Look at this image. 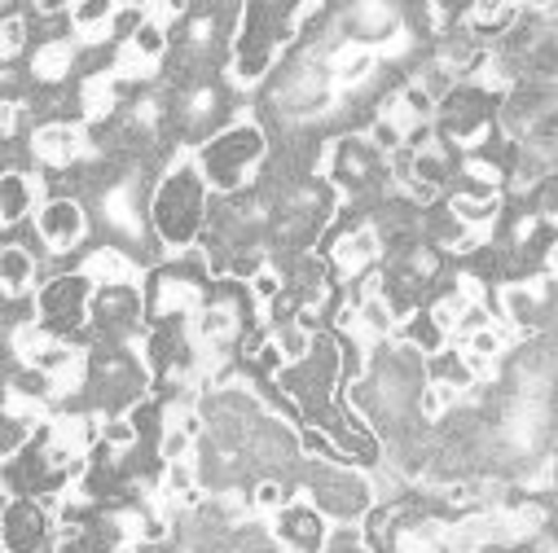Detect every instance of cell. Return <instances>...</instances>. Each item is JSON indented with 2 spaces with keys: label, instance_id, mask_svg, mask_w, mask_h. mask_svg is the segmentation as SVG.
I'll use <instances>...</instances> for the list:
<instances>
[{
  "label": "cell",
  "instance_id": "cell-21",
  "mask_svg": "<svg viewBox=\"0 0 558 553\" xmlns=\"http://www.w3.org/2000/svg\"><path fill=\"white\" fill-rule=\"evenodd\" d=\"M427 382H432V386H449V391L466 395V391L480 382V373L471 369V360H466V352H462V347H440L436 356H427Z\"/></svg>",
  "mask_w": 558,
  "mask_h": 553
},
{
  "label": "cell",
  "instance_id": "cell-20",
  "mask_svg": "<svg viewBox=\"0 0 558 553\" xmlns=\"http://www.w3.org/2000/svg\"><path fill=\"white\" fill-rule=\"evenodd\" d=\"M519 19H523V10H514V5H471V10H462V32L488 49V45H501L519 27Z\"/></svg>",
  "mask_w": 558,
  "mask_h": 553
},
{
  "label": "cell",
  "instance_id": "cell-3",
  "mask_svg": "<svg viewBox=\"0 0 558 553\" xmlns=\"http://www.w3.org/2000/svg\"><path fill=\"white\" fill-rule=\"evenodd\" d=\"M194 159L216 198H242L268 159V132L255 119H238L225 132H216L207 146H198Z\"/></svg>",
  "mask_w": 558,
  "mask_h": 553
},
{
  "label": "cell",
  "instance_id": "cell-22",
  "mask_svg": "<svg viewBox=\"0 0 558 553\" xmlns=\"http://www.w3.org/2000/svg\"><path fill=\"white\" fill-rule=\"evenodd\" d=\"M458 347L466 352V360H471V369H475V373L484 378V373H488V369H493V365H497V360L506 356V334H501V330H497V325L488 321V325H480V330H471V334H466V339H462Z\"/></svg>",
  "mask_w": 558,
  "mask_h": 553
},
{
  "label": "cell",
  "instance_id": "cell-12",
  "mask_svg": "<svg viewBox=\"0 0 558 553\" xmlns=\"http://www.w3.org/2000/svg\"><path fill=\"white\" fill-rule=\"evenodd\" d=\"M150 330V308L142 286H101L93 295V334L97 343H132Z\"/></svg>",
  "mask_w": 558,
  "mask_h": 553
},
{
  "label": "cell",
  "instance_id": "cell-17",
  "mask_svg": "<svg viewBox=\"0 0 558 553\" xmlns=\"http://www.w3.org/2000/svg\"><path fill=\"white\" fill-rule=\"evenodd\" d=\"M142 259L136 255H128L123 246H110V242H101V246H93V250H84V259H80V272L88 276V282L101 291V286H136V276H142Z\"/></svg>",
  "mask_w": 558,
  "mask_h": 553
},
{
  "label": "cell",
  "instance_id": "cell-19",
  "mask_svg": "<svg viewBox=\"0 0 558 553\" xmlns=\"http://www.w3.org/2000/svg\"><path fill=\"white\" fill-rule=\"evenodd\" d=\"M40 172H23V168H10L5 172V198H0V220H5V229L23 224L27 216L36 220L40 211Z\"/></svg>",
  "mask_w": 558,
  "mask_h": 553
},
{
  "label": "cell",
  "instance_id": "cell-16",
  "mask_svg": "<svg viewBox=\"0 0 558 553\" xmlns=\"http://www.w3.org/2000/svg\"><path fill=\"white\" fill-rule=\"evenodd\" d=\"M53 544V518L36 496H5V553H45Z\"/></svg>",
  "mask_w": 558,
  "mask_h": 553
},
{
  "label": "cell",
  "instance_id": "cell-6",
  "mask_svg": "<svg viewBox=\"0 0 558 553\" xmlns=\"http://www.w3.org/2000/svg\"><path fill=\"white\" fill-rule=\"evenodd\" d=\"M322 163H326L330 189L352 198L356 211H361V202H374V207L383 202V185L391 176V163L369 136H356V132L335 136V142L326 146V155H322Z\"/></svg>",
  "mask_w": 558,
  "mask_h": 553
},
{
  "label": "cell",
  "instance_id": "cell-23",
  "mask_svg": "<svg viewBox=\"0 0 558 553\" xmlns=\"http://www.w3.org/2000/svg\"><path fill=\"white\" fill-rule=\"evenodd\" d=\"M449 211H453L471 233H480V229L497 224V216H501V194H449Z\"/></svg>",
  "mask_w": 558,
  "mask_h": 553
},
{
  "label": "cell",
  "instance_id": "cell-18",
  "mask_svg": "<svg viewBox=\"0 0 558 553\" xmlns=\"http://www.w3.org/2000/svg\"><path fill=\"white\" fill-rule=\"evenodd\" d=\"M36 276H40V259L36 250H27L23 242H5V255H0V282H5V304L32 299L36 291Z\"/></svg>",
  "mask_w": 558,
  "mask_h": 553
},
{
  "label": "cell",
  "instance_id": "cell-11",
  "mask_svg": "<svg viewBox=\"0 0 558 553\" xmlns=\"http://www.w3.org/2000/svg\"><path fill=\"white\" fill-rule=\"evenodd\" d=\"M27 155H32V168L49 176H75L84 163L97 159L80 123H36L27 136Z\"/></svg>",
  "mask_w": 558,
  "mask_h": 553
},
{
  "label": "cell",
  "instance_id": "cell-9",
  "mask_svg": "<svg viewBox=\"0 0 558 553\" xmlns=\"http://www.w3.org/2000/svg\"><path fill=\"white\" fill-rule=\"evenodd\" d=\"M93 295L97 286L80 268L71 272H53L49 282L36 291V321L45 330H53L58 339H84L93 330Z\"/></svg>",
  "mask_w": 558,
  "mask_h": 553
},
{
  "label": "cell",
  "instance_id": "cell-7",
  "mask_svg": "<svg viewBox=\"0 0 558 553\" xmlns=\"http://www.w3.org/2000/svg\"><path fill=\"white\" fill-rule=\"evenodd\" d=\"M207 295H211L207 259L198 250H190V255L155 268L150 286H146V308H150V321H194L203 312Z\"/></svg>",
  "mask_w": 558,
  "mask_h": 553
},
{
  "label": "cell",
  "instance_id": "cell-15",
  "mask_svg": "<svg viewBox=\"0 0 558 553\" xmlns=\"http://www.w3.org/2000/svg\"><path fill=\"white\" fill-rule=\"evenodd\" d=\"M339 27H343L348 45H361V49L378 45V49H387L404 32V10L387 5V0H361V5H348L339 14Z\"/></svg>",
  "mask_w": 558,
  "mask_h": 553
},
{
  "label": "cell",
  "instance_id": "cell-1",
  "mask_svg": "<svg viewBox=\"0 0 558 553\" xmlns=\"http://www.w3.org/2000/svg\"><path fill=\"white\" fill-rule=\"evenodd\" d=\"M211 185L198 168V159H177L159 181H155V194H150V229H155V242L168 259H181L190 250H198V242L207 237V224H211Z\"/></svg>",
  "mask_w": 558,
  "mask_h": 553
},
{
  "label": "cell",
  "instance_id": "cell-8",
  "mask_svg": "<svg viewBox=\"0 0 558 553\" xmlns=\"http://www.w3.org/2000/svg\"><path fill=\"white\" fill-rule=\"evenodd\" d=\"M304 488L308 501L330 518V523H365V514L374 509V488L361 470H352L348 462H322L308 457L304 466Z\"/></svg>",
  "mask_w": 558,
  "mask_h": 553
},
{
  "label": "cell",
  "instance_id": "cell-10",
  "mask_svg": "<svg viewBox=\"0 0 558 553\" xmlns=\"http://www.w3.org/2000/svg\"><path fill=\"white\" fill-rule=\"evenodd\" d=\"M322 255H326V263H330L339 286H356V282H369V276H374L378 259H387V246H383L369 211L352 207V216L326 237Z\"/></svg>",
  "mask_w": 558,
  "mask_h": 553
},
{
  "label": "cell",
  "instance_id": "cell-5",
  "mask_svg": "<svg viewBox=\"0 0 558 553\" xmlns=\"http://www.w3.org/2000/svg\"><path fill=\"white\" fill-rule=\"evenodd\" d=\"M497 127H501V97L475 79L458 84L436 110V136L449 150H462V155L488 150L497 142Z\"/></svg>",
  "mask_w": 558,
  "mask_h": 553
},
{
  "label": "cell",
  "instance_id": "cell-13",
  "mask_svg": "<svg viewBox=\"0 0 558 553\" xmlns=\"http://www.w3.org/2000/svg\"><path fill=\"white\" fill-rule=\"evenodd\" d=\"M36 237L49 255H75L88 237V207L75 198V194H49L45 207L36 211Z\"/></svg>",
  "mask_w": 558,
  "mask_h": 553
},
{
  "label": "cell",
  "instance_id": "cell-4",
  "mask_svg": "<svg viewBox=\"0 0 558 553\" xmlns=\"http://www.w3.org/2000/svg\"><path fill=\"white\" fill-rule=\"evenodd\" d=\"M150 365L132 343H97L88 352V395L84 404L106 418H128L150 391Z\"/></svg>",
  "mask_w": 558,
  "mask_h": 553
},
{
  "label": "cell",
  "instance_id": "cell-24",
  "mask_svg": "<svg viewBox=\"0 0 558 553\" xmlns=\"http://www.w3.org/2000/svg\"><path fill=\"white\" fill-rule=\"evenodd\" d=\"M251 501H255V509H264V514H277L282 505H291L295 496L287 492V479H259Z\"/></svg>",
  "mask_w": 558,
  "mask_h": 553
},
{
  "label": "cell",
  "instance_id": "cell-14",
  "mask_svg": "<svg viewBox=\"0 0 558 553\" xmlns=\"http://www.w3.org/2000/svg\"><path fill=\"white\" fill-rule=\"evenodd\" d=\"M272 540L287 553H330V518L308 496H295L272 514Z\"/></svg>",
  "mask_w": 558,
  "mask_h": 553
},
{
  "label": "cell",
  "instance_id": "cell-2",
  "mask_svg": "<svg viewBox=\"0 0 558 553\" xmlns=\"http://www.w3.org/2000/svg\"><path fill=\"white\" fill-rule=\"evenodd\" d=\"M335 93H339V84L330 71V53L295 49L272 71L268 93H264V110L287 127H308V123L335 114Z\"/></svg>",
  "mask_w": 558,
  "mask_h": 553
},
{
  "label": "cell",
  "instance_id": "cell-25",
  "mask_svg": "<svg viewBox=\"0 0 558 553\" xmlns=\"http://www.w3.org/2000/svg\"><path fill=\"white\" fill-rule=\"evenodd\" d=\"M532 211H536V216H545L549 224H558V172H554V176H545V181L532 189Z\"/></svg>",
  "mask_w": 558,
  "mask_h": 553
}]
</instances>
